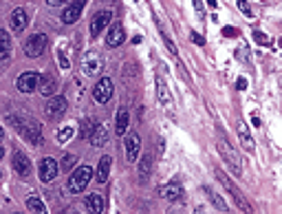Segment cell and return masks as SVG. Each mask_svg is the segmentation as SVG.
<instances>
[{
    "instance_id": "cell-26",
    "label": "cell",
    "mask_w": 282,
    "mask_h": 214,
    "mask_svg": "<svg viewBox=\"0 0 282 214\" xmlns=\"http://www.w3.org/2000/svg\"><path fill=\"white\" fill-rule=\"evenodd\" d=\"M157 95H159V102L165 104V106L172 102V95H170V91H167V86H165V82H163V77H161V75H157Z\"/></svg>"
},
{
    "instance_id": "cell-25",
    "label": "cell",
    "mask_w": 282,
    "mask_h": 214,
    "mask_svg": "<svg viewBox=\"0 0 282 214\" xmlns=\"http://www.w3.org/2000/svg\"><path fill=\"white\" fill-rule=\"evenodd\" d=\"M128 122H130V115L126 109H119L117 111V126H115V132L117 135H124L126 130H128Z\"/></svg>"
},
{
    "instance_id": "cell-2",
    "label": "cell",
    "mask_w": 282,
    "mask_h": 214,
    "mask_svg": "<svg viewBox=\"0 0 282 214\" xmlns=\"http://www.w3.org/2000/svg\"><path fill=\"white\" fill-rule=\"evenodd\" d=\"M218 152H220V155H223V159H225V162L232 166V172H234V175H236V177H240V175H243V162H240L238 152L234 150L232 146L225 142V139H220V142H218Z\"/></svg>"
},
{
    "instance_id": "cell-24",
    "label": "cell",
    "mask_w": 282,
    "mask_h": 214,
    "mask_svg": "<svg viewBox=\"0 0 282 214\" xmlns=\"http://www.w3.org/2000/svg\"><path fill=\"white\" fill-rule=\"evenodd\" d=\"M26 208H29L31 214H46V208H44L42 199H40L38 195H29V197H26Z\"/></svg>"
},
{
    "instance_id": "cell-8",
    "label": "cell",
    "mask_w": 282,
    "mask_h": 214,
    "mask_svg": "<svg viewBox=\"0 0 282 214\" xmlns=\"http://www.w3.org/2000/svg\"><path fill=\"white\" fill-rule=\"evenodd\" d=\"M38 172H40V179H42L44 183H51L53 179L58 177V172H60V166H58V162L53 157H44L42 162H40V168H38Z\"/></svg>"
},
{
    "instance_id": "cell-30",
    "label": "cell",
    "mask_w": 282,
    "mask_h": 214,
    "mask_svg": "<svg viewBox=\"0 0 282 214\" xmlns=\"http://www.w3.org/2000/svg\"><path fill=\"white\" fill-rule=\"evenodd\" d=\"M71 137H73V126H64V128L58 130V142L60 144H66Z\"/></svg>"
},
{
    "instance_id": "cell-3",
    "label": "cell",
    "mask_w": 282,
    "mask_h": 214,
    "mask_svg": "<svg viewBox=\"0 0 282 214\" xmlns=\"http://www.w3.org/2000/svg\"><path fill=\"white\" fill-rule=\"evenodd\" d=\"M91 177H93V170L89 168V166H79L69 179V190L71 192H82L86 185H89Z\"/></svg>"
},
{
    "instance_id": "cell-14",
    "label": "cell",
    "mask_w": 282,
    "mask_h": 214,
    "mask_svg": "<svg viewBox=\"0 0 282 214\" xmlns=\"http://www.w3.org/2000/svg\"><path fill=\"white\" fill-rule=\"evenodd\" d=\"M84 3L86 0H75L71 7H66V9L62 11V22L64 24H73V22H77L79 20V13H82L84 9Z\"/></svg>"
},
{
    "instance_id": "cell-39",
    "label": "cell",
    "mask_w": 282,
    "mask_h": 214,
    "mask_svg": "<svg viewBox=\"0 0 282 214\" xmlns=\"http://www.w3.org/2000/svg\"><path fill=\"white\" fill-rule=\"evenodd\" d=\"M207 5H210V9H216V7H218L216 0H207Z\"/></svg>"
},
{
    "instance_id": "cell-37",
    "label": "cell",
    "mask_w": 282,
    "mask_h": 214,
    "mask_svg": "<svg viewBox=\"0 0 282 214\" xmlns=\"http://www.w3.org/2000/svg\"><path fill=\"white\" fill-rule=\"evenodd\" d=\"M238 89H247V79H245V77L238 79Z\"/></svg>"
},
{
    "instance_id": "cell-43",
    "label": "cell",
    "mask_w": 282,
    "mask_h": 214,
    "mask_svg": "<svg viewBox=\"0 0 282 214\" xmlns=\"http://www.w3.org/2000/svg\"><path fill=\"white\" fill-rule=\"evenodd\" d=\"M196 214H203V210H199V212H196Z\"/></svg>"
},
{
    "instance_id": "cell-5",
    "label": "cell",
    "mask_w": 282,
    "mask_h": 214,
    "mask_svg": "<svg viewBox=\"0 0 282 214\" xmlns=\"http://www.w3.org/2000/svg\"><path fill=\"white\" fill-rule=\"evenodd\" d=\"M44 49H46V36H44V33H33V36L24 42V53L29 58L42 56Z\"/></svg>"
},
{
    "instance_id": "cell-27",
    "label": "cell",
    "mask_w": 282,
    "mask_h": 214,
    "mask_svg": "<svg viewBox=\"0 0 282 214\" xmlns=\"http://www.w3.org/2000/svg\"><path fill=\"white\" fill-rule=\"evenodd\" d=\"M150 170H152V157L144 155V157H141V164H139V179H141V181H148Z\"/></svg>"
},
{
    "instance_id": "cell-38",
    "label": "cell",
    "mask_w": 282,
    "mask_h": 214,
    "mask_svg": "<svg viewBox=\"0 0 282 214\" xmlns=\"http://www.w3.org/2000/svg\"><path fill=\"white\" fill-rule=\"evenodd\" d=\"M192 40H196V42H199V44H203V38H201V36H199V33H192Z\"/></svg>"
},
{
    "instance_id": "cell-20",
    "label": "cell",
    "mask_w": 282,
    "mask_h": 214,
    "mask_svg": "<svg viewBox=\"0 0 282 214\" xmlns=\"http://www.w3.org/2000/svg\"><path fill=\"white\" fill-rule=\"evenodd\" d=\"M91 142H93V146H97V148L106 146V142H108V128H106V124L97 122L95 130H93V135H91Z\"/></svg>"
},
{
    "instance_id": "cell-9",
    "label": "cell",
    "mask_w": 282,
    "mask_h": 214,
    "mask_svg": "<svg viewBox=\"0 0 282 214\" xmlns=\"http://www.w3.org/2000/svg\"><path fill=\"white\" fill-rule=\"evenodd\" d=\"M112 20V11L110 9H104V11H97L95 16L91 20V38H97L99 33L106 29V24H108Z\"/></svg>"
},
{
    "instance_id": "cell-36",
    "label": "cell",
    "mask_w": 282,
    "mask_h": 214,
    "mask_svg": "<svg viewBox=\"0 0 282 214\" xmlns=\"http://www.w3.org/2000/svg\"><path fill=\"white\" fill-rule=\"evenodd\" d=\"M194 7H196V11H199V16H203V7H201V0H192Z\"/></svg>"
},
{
    "instance_id": "cell-6",
    "label": "cell",
    "mask_w": 282,
    "mask_h": 214,
    "mask_svg": "<svg viewBox=\"0 0 282 214\" xmlns=\"http://www.w3.org/2000/svg\"><path fill=\"white\" fill-rule=\"evenodd\" d=\"M93 97H95L99 104H108L110 97H112V79L110 77L99 79V82L93 86Z\"/></svg>"
},
{
    "instance_id": "cell-16",
    "label": "cell",
    "mask_w": 282,
    "mask_h": 214,
    "mask_svg": "<svg viewBox=\"0 0 282 214\" xmlns=\"http://www.w3.org/2000/svg\"><path fill=\"white\" fill-rule=\"evenodd\" d=\"M159 192H161V197L167 199V201H183V188H181L177 181H172L167 185H161Z\"/></svg>"
},
{
    "instance_id": "cell-32",
    "label": "cell",
    "mask_w": 282,
    "mask_h": 214,
    "mask_svg": "<svg viewBox=\"0 0 282 214\" xmlns=\"http://www.w3.org/2000/svg\"><path fill=\"white\" fill-rule=\"evenodd\" d=\"M253 38H256V42H258V44H269V38H267L265 33H260V31L253 33Z\"/></svg>"
},
{
    "instance_id": "cell-21",
    "label": "cell",
    "mask_w": 282,
    "mask_h": 214,
    "mask_svg": "<svg viewBox=\"0 0 282 214\" xmlns=\"http://www.w3.org/2000/svg\"><path fill=\"white\" fill-rule=\"evenodd\" d=\"M236 130H238L240 144H243L249 152H253V137L249 135V130H247V124H245V122H238V124H236Z\"/></svg>"
},
{
    "instance_id": "cell-31",
    "label": "cell",
    "mask_w": 282,
    "mask_h": 214,
    "mask_svg": "<svg viewBox=\"0 0 282 214\" xmlns=\"http://www.w3.org/2000/svg\"><path fill=\"white\" fill-rule=\"evenodd\" d=\"M75 162H77L75 155H66V157L62 159V164H60V168H62L64 172H71V168L75 166Z\"/></svg>"
},
{
    "instance_id": "cell-15",
    "label": "cell",
    "mask_w": 282,
    "mask_h": 214,
    "mask_svg": "<svg viewBox=\"0 0 282 214\" xmlns=\"http://www.w3.org/2000/svg\"><path fill=\"white\" fill-rule=\"evenodd\" d=\"M124 38H126V31H124V24L122 22H115L110 26V31H108V36H106V44L108 46H119V44H124Z\"/></svg>"
},
{
    "instance_id": "cell-35",
    "label": "cell",
    "mask_w": 282,
    "mask_h": 214,
    "mask_svg": "<svg viewBox=\"0 0 282 214\" xmlns=\"http://www.w3.org/2000/svg\"><path fill=\"white\" fill-rule=\"evenodd\" d=\"M223 36H227V38H230V36H238V29H234V26H225Z\"/></svg>"
},
{
    "instance_id": "cell-33",
    "label": "cell",
    "mask_w": 282,
    "mask_h": 214,
    "mask_svg": "<svg viewBox=\"0 0 282 214\" xmlns=\"http://www.w3.org/2000/svg\"><path fill=\"white\" fill-rule=\"evenodd\" d=\"M238 7H240V11H243V13L251 16V9H249V5H247V0H238Z\"/></svg>"
},
{
    "instance_id": "cell-23",
    "label": "cell",
    "mask_w": 282,
    "mask_h": 214,
    "mask_svg": "<svg viewBox=\"0 0 282 214\" xmlns=\"http://www.w3.org/2000/svg\"><path fill=\"white\" fill-rule=\"evenodd\" d=\"M86 205H89V210L93 212V214H102L104 212V197L102 195H89L86 197Z\"/></svg>"
},
{
    "instance_id": "cell-18",
    "label": "cell",
    "mask_w": 282,
    "mask_h": 214,
    "mask_svg": "<svg viewBox=\"0 0 282 214\" xmlns=\"http://www.w3.org/2000/svg\"><path fill=\"white\" fill-rule=\"evenodd\" d=\"M110 166H112V159H110L108 155L99 159V166H97V172H95V181H97V183H106V181H108Z\"/></svg>"
},
{
    "instance_id": "cell-28",
    "label": "cell",
    "mask_w": 282,
    "mask_h": 214,
    "mask_svg": "<svg viewBox=\"0 0 282 214\" xmlns=\"http://www.w3.org/2000/svg\"><path fill=\"white\" fill-rule=\"evenodd\" d=\"M95 126H97V119H84L82 122V128H79V137L82 139H91L93 135V130H95Z\"/></svg>"
},
{
    "instance_id": "cell-10",
    "label": "cell",
    "mask_w": 282,
    "mask_h": 214,
    "mask_svg": "<svg viewBox=\"0 0 282 214\" xmlns=\"http://www.w3.org/2000/svg\"><path fill=\"white\" fill-rule=\"evenodd\" d=\"M22 135L29 139L33 146H42L44 144V137H42V128H40L38 122H31V119H24V128H22Z\"/></svg>"
},
{
    "instance_id": "cell-1",
    "label": "cell",
    "mask_w": 282,
    "mask_h": 214,
    "mask_svg": "<svg viewBox=\"0 0 282 214\" xmlns=\"http://www.w3.org/2000/svg\"><path fill=\"white\" fill-rule=\"evenodd\" d=\"M216 177H218V181H220V183H223L225 188H227V192H230V195H232V199H234V201H236V205H238V208L243 210V212H247V214H253L251 203L247 201V197H245L243 192H240V190L236 188V183H234V181H230V177H227L223 170H218V168H216Z\"/></svg>"
},
{
    "instance_id": "cell-13",
    "label": "cell",
    "mask_w": 282,
    "mask_h": 214,
    "mask_svg": "<svg viewBox=\"0 0 282 214\" xmlns=\"http://www.w3.org/2000/svg\"><path fill=\"white\" fill-rule=\"evenodd\" d=\"M26 24H29V16H26V11L22 9V7L13 9L11 16H9V26H11V29L20 33V31L26 29Z\"/></svg>"
},
{
    "instance_id": "cell-41",
    "label": "cell",
    "mask_w": 282,
    "mask_h": 214,
    "mask_svg": "<svg viewBox=\"0 0 282 214\" xmlns=\"http://www.w3.org/2000/svg\"><path fill=\"white\" fill-rule=\"evenodd\" d=\"M3 137H5V132H3V126H0V142H3Z\"/></svg>"
},
{
    "instance_id": "cell-7",
    "label": "cell",
    "mask_w": 282,
    "mask_h": 214,
    "mask_svg": "<svg viewBox=\"0 0 282 214\" xmlns=\"http://www.w3.org/2000/svg\"><path fill=\"white\" fill-rule=\"evenodd\" d=\"M66 109H69L66 99L58 95V97H53L51 102L44 106V115L49 117V119H53V122H55V119H60V117H64V115H66Z\"/></svg>"
},
{
    "instance_id": "cell-19",
    "label": "cell",
    "mask_w": 282,
    "mask_h": 214,
    "mask_svg": "<svg viewBox=\"0 0 282 214\" xmlns=\"http://www.w3.org/2000/svg\"><path fill=\"white\" fill-rule=\"evenodd\" d=\"M141 152V142H139V135H130L126 139V157H128V162H137Z\"/></svg>"
},
{
    "instance_id": "cell-34",
    "label": "cell",
    "mask_w": 282,
    "mask_h": 214,
    "mask_svg": "<svg viewBox=\"0 0 282 214\" xmlns=\"http://www.w3.org/2000/svg\"><path fill=\"white\" fill-rule=\"evenodd\" d=\"M163 42H165V46H167V49H170V53H174V56H177V46H174V44H172V40H170V38H167V36H165V33H163Z\"/></svg>"
},
{
    "instance_id": "cell-42",
    "label": "cell",
    "mask_w": 282,
    "mask_h": 214,
    "mask_svg": "<svg viewBox=\"0 0 282 214\" xmlns=\"http://www.w3.org/2000/svg\"><path fill=\"white\" fill-rule=\"evenodd\" d=\"M3 155H5V148H3V146H0V159H3Z\"/></svg>"
},
{
    "instance_id": "cell-4",
    "label": "cell",
    "mask_w": 282,
    "mask_h": 214,
    "mask_svg": "<svg viewBox=\"0 0 282 214\" xmlns=\"http://www.w3.org/2000/svg\"><path fill=\"white\" fill-rule=\"evenodd\" d=\"M102 69H104V62L97 53H86L82 58V73L86 77H97L102 73Z\"/></svg>"
},
{
    "instance_id": "cell-22",
    "label": "cell",
    "mask_w": 282,
    "mask_h": 214,
    "mask_svg": "<svg viewBox=\"0 0 282 214\" xmlns=\"http://www.w3.org/2000/svg\"><path fill=\"white\" fill-rule=\"evenodd\" d=\"M40 93L42 95H46V97H51L53 95V91L58 89V79L53 77V75H46V77H40Z\"/></svg>"
},
{
    "instance_id": "cell-12",
    "label": "cell",
    "mask_w": 282,
    "mask_h": 214,
    "mask_svg": "<svg viewBox=\"0 0 282 214\" xmlns=\"http://www.w3.org/2000/svg\"><path fill=\"white\" fill-rule=\"evenodd\" d=\"M13 170L18 172V177H29L31 175V162L24 152H20V150L13 152Z\"/></svg>"
},
{
    "instance_id": "cell-29",
    "label": "cell",
    "mask_w": 282,
    "mask_h": 214,
    "mask_svg": "<svg viewBox=\"0 0 282 214\" xmlns=\"http://www.w3.org/2000/svg\"><path fill=\"white\" fill-rule=\"evenodd\" d=\"M205 192L210 195V201H212L214 205H216V208H218L220 212H227V203L223 201V199H220V195H216V192L210 190V188H205Z\"/></svg>"
},
{
    "instance_id": "cell-40",
    "label": "cell",
    "mask_w": 282,
    "mask_h": 214,
    "mask_svg": "<svg viewBox=\"0 0 282 214\" xmlns=\"http://www.w3.org/2000/svg\"><path fill=\"white\" fill-rule=\"evenodd\" d=\"M62 3H66V0H49V5H53V7H55V5H62Z\"/></svg>"
},
{
    "instance_id": "cell-11",
    "label": "cell",
    "mask_w": 282,
    "mask_h": 214,
    "mask_svg": "<svg viewBox=\"0 0 282 214\" xmlns=\"http://www.w3.org/2000/svg\"><path fill=\"white\" fill-rule=\"evenodd\" d=\"M40 86V73L36 71H26L18 77V89L22 93H33Z\"/></svg>"
},
{
    "instance_id": "cell-17",
    "label": "cell",
    "mask_w": 282,
    "mask_h": 214,
    "mask_svg": "<svg viewBox=\"0 0 282 214\" xmlns=\"http://www.w3.org/2000/svg\"><path fill=\"white\" fill-rule=\"evenodd\" d=\"M9 58H11V38L7 31L0 29V69L9 62Z\"/></svg>"
}]
</instances>
